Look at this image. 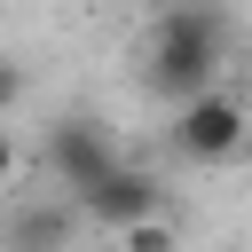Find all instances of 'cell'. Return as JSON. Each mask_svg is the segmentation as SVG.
<instances>
[{
	"label": "cell",
	"mask_w": 252,
	"mask_h": 252,
	"mask_svg": "<svg viewBox=\"0 0 252 252\" xmlns=\"http://www.w3.org/2000/svg\"><path fill=\"white\" fill-rule=\"evenodd\" d=\"M142 79H150V94H165L173 110L197 102V94H213V79H220V16H213V8H165L158 32H150Z\"/></svg>",
	"instance_id": "cell-1"
},
{
	"label": "cell",
	"mask_w": 252,
	"mask_h": 252,
	"mask_svg": "<svg viewBox=\"0 0 252 252\" xmlns=\"http://www.w3.org/2000/svg\"><path fill=\"white\" fill-rule=\"evenodd\" d=\"M165 142H173V158H189V165H220V158H236V150H252V110L236 102V94H197V102H181L173 110V126H165Z\"/></svg>",
	"instance_id": "cell-2"
},
{
	"label": "cell",
	"mask_w": 252,
	"mask_h": 252,
	"mask_svg": "<svg viewBox=\"0 0 252 252\" xmlns=\"http://www.w3.org/2000/svg\"><path fill=\"white\" fill-rule=\"evenodd\" d=\"M39 165H47V173H55V189L79 205V197H87V189H102L126 158L110 150V134H102L94 118H55V126H47V142H39Z\"/></svg>",
	"instance_id": "cell-3"
},
{
	"label": "cell",
	"mask_w": 252,
	"mask_h": 252,
	"mask_svg": "<svg viewBox=\"0 0 252 252\" xmlns=\"http://www.w3.org/2000/svg\"><path fill=\"white\" fill-rule=\"evenodd\" d=\"M79 213H87V220H102L110 236H126V228H142V220H158V213H165V181H158L150 165H118L102 189H87V197H79Z\"/></svg>",
	"instance_id": "cell-4"
},
{
	"label": "cell",
	"mask_w": 252,
	"mask_h": 252,
	"mask_svg": "<svg viewBox=\"0 0 252 252\" xmlns=\"http://www.w3.org/2000/svg\"><path fill=\"white\" fill-rule=\"evenodd\" d=\"M0 252H71V205H32L0 220Z\"/></svg>",
	"instance_id": "cell-5"
},
{
	"label": "cell",
	"mask_w": 252,
	"mask_h": 252,
	"mask_svg": "<svg viewBox=\"0 0 252 252\" xmlns=\"http://www.w3.org/2000/svg\"><path fill=\"white\" fill-rule=\"evenodd\" d=\"M118 252H181V228L158 213V220H142V228H126L118 236Z\"/></svg>",
	"instance_id": "cell-6"
},
{
	"label": "cell",
	"mask_w": 252,
	"mask_h": 252,
	"mask_svg": "<svg viewBox=\"0 0 252 252\" xmlns=\"http://www.w3.org/2000/svg\"><path fill=\"white\" fill-rule=\"evenodd\" d=\"M24 87H32V79H24V63H16V55H0V126H8V110L24 102Z\"/></svg>",
	"instance_id": "cell-7"
},
{
	"label": "cell",
	"mask_w": 252,
	"mask_h": 252,
	"mask_svg": "<svg viewBox=\"0 0 252 252\" xmlns=\"http://www.w3.org/2000/svg\"><path fill=\"white\" fill-rule=\"evenodd\" d=\"M16 173H24V150H16V134H8V126H0V189H8V181H16Z\"/></svg>",
	"instance_id": "cell-8"
}]
</instances>
